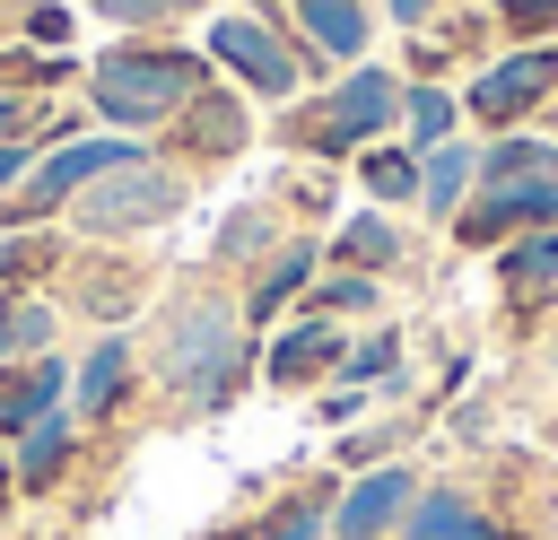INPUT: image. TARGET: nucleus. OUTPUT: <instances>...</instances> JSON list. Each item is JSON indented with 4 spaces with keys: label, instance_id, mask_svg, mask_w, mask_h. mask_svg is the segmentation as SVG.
I'll return each instance as SVG.
<instances>
[{
    "label": "nucleus",
    "instance_id": "cd10ccee",
    "mask_svg": "<svg viewBox=\"0 0 558 540\" xmlns=\"http://www.w3.org/2000/svg\"><path fill=\"white\" fill-rule=\"evenodd\" d=\"M392 375H401V322H366V331H349L340 383H366V392H384Z\"/></svg>",
    "mask_w": 558,
    "mask_h": 540
},
{
    "label": "nucleus",
    "instance_id": "9b49d317",
    "mask_svg": "<svg viewBox=\"0 0 558 540\" xmlns=\"http://www.w3.org/2000/svg\"><path fill=\"white\" fill-rule=\"evenodd\" d=\"M340 357H349V322H305V314H288V322L262 340V383H270V392H323V383H340Z\"/></svg>",
    "mask_w": 558,
    "mask_h": 540
},
{
    "label": "nucleus",
    "instance_id": "5701e85b",
    "mask_svg": "<svg viewBox=\"0 0 558 540\" xmlns=\"http://www.w3.org/2000/svg\"><path fill=\"white\" fill-rule=\"evenodd\" d=\"M296 314H305V322H357V331H366V322H384V279L323 261V279L296 296Z\"/></svg>",
    "mask_w": 558,
    "mask_h": 540
},
{
    "label": "nucleus",
    "instance_id": "f8f14e48",
    "mask_svg": "<svg viewBox=\"0 0 558 540\" xmlns=\"http://www.w3.org/2000/svg\"><path fill=\"white\" fill-rule=\"evenodd\" d=\"M323 279V235H288L262 270H244V287H235V305H244V331L253 340H270L288 314H296V296Z\"/></svg>",
    "mask_w": 558,
    "mask_h": 540
},
{
    "label": "nucleus",
    "instance_id": "393cba45",
    "mask_svg": "<svg viewBox=\"0 0 558 540\" xmlns=\"http://www.w3.org/2000/svg\"><path fill=\"white\" fill-rule=\"evenodd\" d=\"M532 174H558V139H541V131L480 139V183H532Z\"/></svg>",
    "mask_w": 558,
    "mask_h": 540
},
{
    "label": "nucleus",
    "instance_id": "c9c22d12",
    "mask_svg": "<svg viewBox=\"0 0 558 540\" xmlns=\"http://www.w3.org/2000/svg\"><path fill=\"white\" fill-rule=\"evenodd\" d=\"M35 157H44V139H0V200L35 174Z\"/></svg>",
    "mask_w": 558,
    "mask_h": 540
},
{
    "label": "nucleus",
    "instance_id": "f257e3e1",
    "mask_svg": "<svg viewBox=\"0 0 558 540\" xmlns=\"http://www.w3.org/2000/svg\"><path fill=\"white\" fill-rule=\"evenodd\" d=\"M140 375H148V392L166 401V418H183V427L244 401V383L262 375V340L244 331V305H235V287H227L218 270L183 279V287L157 305L148 348H140Z\"/></svg>",
    "mask_w": 558,
    "mask_h": 540
},
{
    "label": "nucleus",
    "instance_id": "bb28decb",
    "mask_svg": "<svg viewBox=\"0 0 558 540\" xmlns=\"http://www.w3.org/2000/svg\"><path fill=\"white\" fill-rule=\"evenodd\" d=\"M70 305L96 322V331H122L131 314H140V270L131 261H113V270H96V279H78L70 287Z\"/></svg>",
    "mask_w": 558,
    "mask_h": 540
},
{
    "label": "nucleus",
    "instance_id": "2eb2a0df",
    "mask_svg": "<svg viewBox=\"0 0 558 540\" xmlns=\"http://www.w3.org/2000/svg\"><path fill=\"white\" fill-rule=\"evenodd\" d=\"M497 296H506V322H541L558 305V226L497 244Z\"/></svg>",
    "mask_w": 558,
    "mask_h": 540
},
{
    "label": "nucleus",
    "instance_id": "58836bf2",
    "mask_svg": "<svg viewBox=\"0 0 558 540\" xmlns=\"http://www.w3.org/2000/svg\"><path fill=\"white\" fill-rule=\"evenodd\" d=\"M453 435L462 444H488V401H453Z\"/></svg>",
    "mask_w": 558,
    "mask_h": 540
},
{
    "label": "nucleus",
    "instance_id": "b1692460",
    "mask_svg": "<svg viewBox=\"0 0 558 540\" xmlns=\"http://www.w3.org/2000/svg\"><path fill=\"white\" fill-rule=\"evenodd\" d=\"M349 174L366 183L375 209H418V148H410V139H375V148H357Z\"/></svg>",
    "mask_w": 558,
    "mask_h": 540
},
{
    "label": "nucleus",
    "instance_id": "7ed1b4c3",
    "mask_svg": "<svg viewBox=\"0 0 558 540\" xmlns=\"http://www.w3.org/2000/svg\"><path fill=\"white\" fill-rule=\"evenodd\" d=\"M401 87H410L401 70H384V61H349L331 87L279 105V148L323 157V165H349L357 148H375V139L401 131Z\"/></svg>",
    "mask_w": 558,
    "mask_h": 540
},
{
    "label": "nucleus",
    "instance_id": "a878e982",
    "mask_svg": "<svg viewBox=\"0 0 558 540\" xmlns=\"http://www.w3.org/2000/svg\"><path fill=\"white\" fill-rule=\"evenodd\" d=\"M401 131H410V148L427 157L436 139H453V131H462V96H453V87H436V78H410V87H401Z\"/></svg>",
    "mask_w": 558,
    "mask_h": 540
},
{
    "label": "nucleus",
    "instance_id": "423d86ee",
    "mask_svg": "<svg viewBox=\"0 0 558 540\" xmlns=\"http://www.w3.org/2000/svg\"><path fill=\"white\" fill-rule=\"evenodd\" d=\"M453 96H462V122H480L488 139H497V131H523L532 113L558 105V44H506V52H488Z\"/></svg>",
    "mask_w": 558,
    "mask_h": 540
},
{
    "label": "nucleus",
    "instance_id": "1a4fd4ad",
    "mask_svg": "<svg viewBox=\"0 0 558 540\" xmlns=\"http://www.w3.org/2000/svg\"><path fill=\"white\" fill-rule=\"evenodd\" d=\"M157 139H166L157 157H166V165H183V174H192V165H235V157L253 148L244 87H218V78H209V87H201V96H192V105H183Z\"/></svg>",
    "mask_w": 558,
    "mask_h": 540
},
{
    "label": "nucleus",
    "instance_id": "f03ea898",
    "mask_svg": "<svg viewBox=\"0 0 558 540\" xmlns=\"http://www.w3.org/2000/svg\"><path fill=\"white\" fill-rule=\"evenodd\" d=\"M209 87V52H183V44H157V35H122L87 61V113L105 131H166L192 96Z\"/></svg>",
    "mask_w": 558,
    "mask_h": 540
},
{
    "label": "nucleus",
    "instance_id": "e433bc0d",
    "mask_svg": "<svg viewBox=\"0 0 558 540\" xmlns=\"http://www.w3.org/2000/svg\"><path fill=\"white\" fill-rule=\"evenodd\" d=\"M0 139H35V96L0 87Z\"/></svg>",
    "mask_w": 558,
    "mask_h": 540
},
{
    "label": "nucleus",
    "instance_id": "20e7f679",
    "mask_svg": "<svg viewBox=\"0 0 558 540\" xmlns=\"http://www.w3.org/2000/svg\"><path fill=\"white\" fill-rule=\"evenodd\" d=\"M201 52H209V70H227V78H235L244 96H262V105H296V96H314V87L340 78L323 52H305V44L288 35L279 9H209V17H201Z\"/></svg>",
    "mask_w": 558,
    "mask_h": 540
},
{
    "label": "nucleus",
    "instance_id": "4be33fe9",
    "mask_svg": "<svg viewBox=\"0 0 558 540\" xmlns=\"http://www.w3.org/2000/svg\"><path fill=\"white\" fill-rule=\"evenodd\" d=\"M331 505H340V470H323V479L288 488L279 505H262L253 514V540H331Z\"/></svg>",
    "mask_w": 558,
    "mask_h": 540
},
{
    "label": "nucleus",
    "instance_id": "a211bd4d",
    "mask_svg": "<svg viewBox=\"0 0 558 540\" xmlns=\"http://www.w3.org/2000/svg\"><path fill=\"white\" fill-rule=\"evenodd\" d=\"M78 453H87V435L70 427V409H52V418H35L17 444H9V462H17V496H52L70 470H78Z\"/></svg>",
    "mask_w": 558,
    "mask_h": 540
},
{
    "label": "nucleus",
    "instance_id": "ddd939ff",
    "mask_svg": "<svg viewBox=\"0 0 558 540\" xmlns=\"http://www.w3.org/2000/svg\"><path fill=\"white\" fill-rule=\"evenodd\" d=\"M401 540H532V531H514L480 488H462V479H427L418 505L401 514Z\"/></svg>",
    "mask_w": 558,
    "mask_h": 540
},
{
    "label": "nucleus",
    "instance_id": "2f4dec72",
    "mask_svg": "<svg viewBox=\"0 0 558 540\" xmlns=\"http://www.w3.org/2000/svg\"><path fill=\"white\" fill-rule=\"evenodd\" d=\"M52 331H61V296H17V357H52Z\"/></svg>",
    "mask_w": 558,
    "mask_h": 540
},
{
    "label": "nucleus",
    "instance_id": "c85d7f7f",
    "mask_svg": "<svg viewBox=\"0 0 558 540\" xmlns=\"http://www.w3.org/2000/svg\"><path fill=\"white\" fill-rule=\"evenodd\" d=\"M418 435V418H375V427H349L340 444H331V470L340 479H357V470H375V462H401V444Z\"/></svg>",
    "mask_w": 558,
    "mask_h": 540
},
{
    "label": "nucleus",
    "instance_id": "6e6552de",
    "mask_svg": "<svg viewBox=\"0 0 558 540\" xmlns=\"http://www.w3.org/2000/svg\"><path fill=\"white\" fill-rule=\"evenodd\" d=\"M541 226H558V174H532V183H480L462 209H453V244L462 253H497V244H514V235H541Z\"/></svg>",
    "mask_w": 558,
    "mask_h": 540
},
{
    "label": "nucleus",
    "instance_id": "72a5a7b5",
    "mask_svg": "<svg viewBox=\"0 0 558 540\" xmlns=\"http://www.w3.org/2000/svg\"><path fill=\"white\" fill-rule=\"evenodd\" d=\"M453 70V44L427 26V35H410V52H401V78H445Z\"/></svg>",
    "mask_w": 558,
    "mask_h": 540
},
{
    "label": "nucleus",
    "instance_id": "f3484780",
    "mask_svg": "<svg viewBox=\"0 0 558 540\" xmlns=\"http://www.w3.org/2000/svg\"><path fill=\"white\" fill-rule=\"evenodd\" d=\"M61 401H70V357H17V366H0V444H17Z\"/></svg>",
    "mask_w": 558,
    "mask_h": 540
},
{
    "label": "nucleus",
    "instance_id": "dca6fc26",
    "mask_svg": "<svg viewBox=\"0 0 558 540\" xmlns=\"http://www.w3.org/2000/svg\"><path fill=\"white\" fill-rule=\"evenodd\" d=\"M279 17H288V35H296L305 52H323L331 70L366 61V44H375V9H366V0H288Z\"/></svg>",
    "mask_w": 558,
    "mask_h": 540
},
{
    "label": "nucleus",
    "instance_id": "4468645a",
    "mask_svg": "<svg viewBox=\"0 0 558 540\" xmlns=\"http://www.w3.org/2000/svg\"><path fill=\"white\" fill-rule=\"evenodd\" d=\"M323 261L331 270H366V279H392V270H410V226L392 218V209H349L331 235H323Z\"/></svg>",
    "mask_w": 558,
    "mask_h": 540
},
{
    "label": "nucleus",
    "instance_id": "0eeeda50",
    "mask_svg": "<svg viewBox=\"0 0 558 540\" xmlns=\"http://www.w3.org/2000/svg\"><path fill=\"white\" fill-rule=\"evenodd\" d=\"M140 340L131 331H96L87 340V357H70V427L78 435H105L113 418H131V401H140Z\"/></svg>",
    "mask_w": 558,
    "mask_h": 540
},
{
    "label": "nucleus",
    "instance_id": "7c9ffc66",
    "mask_svg": "<svg viewBox=\"0 0 558 540\" xmlns=\"http://www.w3.org/2000/svg\"><path fill=\"white\" fill-rule=\"evenodd\" d=\"M488 17H497L506 44H549L558 35V0H488Z\"/></svg>",
    "mask_w": 558,
    "mask_h": 540
},
{
    "label": "nucleus",
    "instance_id": "9d476101",
    "mask_svg": "<svg viewBox=\"0 0 558 540\" xmlns=\"http://www.w3.org/2000/svg\"><path fill=\"white\" fill-rule=\"evenodd\" d=\"M418 462H375L357 479H340V505H331V540H401V514L418 505Z\"/></svg>",
    "mask_w": 558,
    "mask_h": 540
},
{
    "label": "nucleus",
    "instance_id": "aec40b11",
    "mask_svg": "<svg viewBox=\"0 0 558 540\" xmlns=\"http://www.w3.org/2000/svg\"><path fill=\"white\" fill-rule=\"evenodd\" d=\"M279 226H288V209H279V200H244V209L209 235V270H218V279H227V270H262V261L288 244Z\"/></svg>",
    "mask_w": 558,
    "mask_h": 540
},
{
    "label": "nucleus",
    "instance_id": "6ab92c4d",
    "mask_svg": "<svg viewBox=\"0 0 558 540\" xmlns=\"http://www.w3.org/2000/svg\"><path fill=\"white\" fill-rule=\"evenodd\" d=\"M480 192V139H436L427 157H418V218L427 226H453V209Z\"/></svg>",
    "mask_w": 558,
    "mask_h": 540
},
{
    "label": "nucleus",
    "instance_id": "79ce46f5",
    "mask_svg": "<svg viewBox=\"0 0 558 540\" xmlns=\"http://www.w3.org/2000/svg\"><path fill=\"white\" fill-rule=\"evenodd\" d=\"M17 505V462H9V444H0V514Z\"/></svg>",
    "mask_w": 558,
    "mask_h": 540
},
{
    "label": "nucleus",
    "instance_id": "c756f323",
    "mask_svg": "<svg viewBox=\"0 0 558 540\" xmlns=\"http://www.w3.org/2000/svg\"><path fill=\"white\" fill-rule=\"evenodd\" d=\"M87 17H105V26H122V35H166L174 17H192V9H209V0H78Z\"/></svg>",
    "mask_w": 558,
    "mask_h": 540
},
{
    "label": "nucleus",
    "instance_id": "4c0bfd02",
    "mask_svg": "<svg viewBox=\"0 0 558 540\" xmlns=\"http://www.w3.org/2000/svg\"><path fill=\"white\" fill-rule=\"evenodd\" d=\"M384 17H392V26H410V35H427V26L445 17V0H384Z\"/></svg>",
    "mask_w": 558,
    "mask_h": 540
},
{
    "label": "nucleus",
    "instance_id": "a19ab883",
    "mask_svg": "<svg viewBox=\"0 0 558 540\" xmlns=\"http://www.w3.org/2000/svg\"><path fill=\"white\" fill-rule=\"evenodd\" d=\"M192 540H253V514H227V523H209V531H192Z\"/></svg>",
    "mask_w": 558,
    "mask_h": 540
},
{
    "label": "nucleus",
    "instance_id": "473e14b6",
    "mask_svg": "<svg viewBox=\"0 0 558 540\" xmlns=\"http://www.w3.org/2000/svg\"><path fill=\"white\" fill-rule=\"evenodd\" d=\"M70 35H78L70 0H35V9H26V44H35V52H70Z\"/></svg>",
    "mask_w": 558,
    "mask_h": 540
},
{
    "label": "nucleus",
    "instance_id": "ea45409f",
    "mask_svg": "<svg viewBox=\"0 0 558 540\" xmlns=\"http://www.w3.org/2000/svg\"><path fill=\"white\" fill-rule=\"evenodd\" d=\"M0 366H17V296L0 287Z\"/></svg>",
    "mask_w": 558,
    "mask_h": 540
},
{
    "label": "nucleus",
    "instance_id": "412c9836",
    "mask_svg": "<svg viewBox=\"0 0 558 540\" xmlns=\"http://www.w3.org/2000/svg\"><path fill=\"white\" fill-rule=\"evenodd\" d=\"M70 261H78L70 226H17V235H0V287H9V296H35V287L61 279Z\"/></svg>",
    "mask_w": 558,
    "mask_h": 540
},
{
    "label": "nucleus",
    "instance_id": "f704fd0d",
    "mask_svg": "<svg viewBox=\"0 0 558 540\" xmlns=\"http://www.w3.org/2000/svg\"><path fill=\"white\" fill-rule=\"evenodd\" d=\"M314 418H323V427H357V418H366V383H323Z\"/></svg>",
    "mask_w": 558,
    "mask_h": 540
},
{
    "label": "nucleus",
    "instance_id": "39448f33",
    "mask_svg": "<svg viewBox=\"0 0 558 540\" xmlns=\"http://www.w3.org/2000/svg\"><path fill=\"white\" fill-rule=\"evenodd\" d=\"M183 200H192V174L148 148V157H131V165H113L105 183H87V192L61 209V226H70V244H140V235L174 226Z\"/></svg>",
    "mask_w": 558,
    "mask_h": 540
}]
</instances>
